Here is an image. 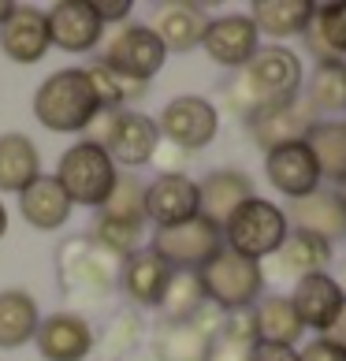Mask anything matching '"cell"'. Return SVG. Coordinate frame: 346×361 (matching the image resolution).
I'll return each mask as SVG.
<instances>
[{
    "instance_id": "cell-1",
    "label": "cell",
    "mask_w": 346,
    "mask_h": 361,
    "mask_svg": "<svg viewBox=\"0 0 346 361\" xmlns=\"http://www.w3.org/2000/svg\"><path fill=\"white\" fill-rule=\"evenodd\" d=\"M302 86H305V68L298 52L287 45H261L257 56L242 71H235V78L220 90V101L231 116L249 119L261 109L298 101Z\"/></svg>"
},
{
    "instance_id": "cell-2",
    "label": "cell",
    "mask_w": 346,
    "mask_h": 361,
    "mask_svg": "<svg viewBox=\"0 0 346 361\" xmlns=\"http://www.w3.org/2000/svg\"><path fill=\"white\" fill-rule=\"evenodd\" d=\"M101 112L86 68L52 71L34 93V119L52 135H78Z\"/></svg>"
},
{
    "instance_id": "cell-3",
    "label": "cell",
    "mask_w": 346,
    "mask_h": 361,
    "mask_svg": "<svg viewBox=\"0 0 346 361\" xmlns=\"http://www.w3.org/2000/svg\"><path fill=\"white\" fill-rule=\"evenodd\" d=\"M119 264L112 253H104L89 235H71L56 250V276L60 290L68 298H86V302H104L119 283Z\"/></svg>"
},
{
    "instance_id": "cell-4",
    "label": "cell",
    "mask_w": 346,
    "mask_h": 361,
    "mask_svg": "<svg viewBox=\"0 0 346 361\" xmlns=\"http://www.w3.org/2000/svg\"><path fill=\"white\" fill-rule=\"evenodd\" d=\"M205 287V298L209 305H216L220 313H238V310H254L264 294V264L261 261H249L242 253H235L223 246L216 257H212L202 272H197Z\"/></svg>"
},
{
    "instance_id": "cell-5",
    "label": "cell",
    "mask_w": 346,
    "mask_h": 361,
    "mask_svg": "<svg viewBox=\"0 0 346 361\" xmlns=\"http://www.w3.org/2000/svg\"><path fill=\"white\" fill-rule=\"evenodd\" d=\"M287 235H290L287 209H279L268 197L246 202L228 224H223V246L242 253L249 261H261V264L287 243Z\"/></svg>"
},
{
    "instance_id": "cell-6",
    "label": "cell",
    "mask_w": 346,
    "mask_h": 361,
    "mask_svg": "<svg viewBox=\"0 0 346 361\" xmlns=\"http://www.w3.org/2000/svg\"><path fill=\"white\" fill-rule=\"evenodd\" d=\"M119 168L112 164V157L93 142H75L71 149H63L60 164H56V179L60 190L68 194L71 205H86V209H101L104 197L112 194Z\"/></svg>"
},
{
    "instance_id": "cell-7",
    "label": "cell",
    "mask_w": 346,
    "mask_h": 361,
    "mask_svg": "<svg viewBox=\"0 0 346 361\" xmlns=\"http://www.w3.org/2000/svg\"><path fill=\"white\" fill-rule=\"evenodd\" d=\"M149 250L171 272H202L223 250V231L216 224H209L205 216H194V220L171 224V227H156Z\"/></svg>"
},
{
    "instance_id": "cell-8",
    "label": "cell",
    "mask_w": 346,
    "mask_h": 361,
    "mask_svg": "<svg viewBox=\"0 0 346 361\" xmlns=\"http://www.w3.org/2000/svg\"><path fill=\"white\" fill-rule=\"evenodd\" d=\"M156 130H161L164 142L179 145L183 153H197V149H205V145L216 142V135H220V109L209 97L183 93V97H171L161 109Z\"/></svg>"
},
{
    "instance_id": "cell-9",
    "label": "cell",
    "mask_w": 346,
    "mask_h": 361,
    "mask_svg": "<svg viewBox=\"0 0 346 361\" xmlns=\"http://www.w3.org/2000/svg\"><path fill=\"white\" fill-rule=\"evenodd\" d=\"M101 63H109L112 71L127 75V78H138V82H149L153 75H161V68L168 63V49L161 45L149 26H116L112 37L101 42Z\"/></svg>"
},
{
    "instance_id": "cell-10",
    "label": "cell",
    "mask_w": 346,
    "mask_h": 361,
    "mask_svg": "<svg viewBox=\"0 0 346 361\" xmlns=\"http://www.w3.org/2000/svg\"><path fill=\"white\" fill-rule=\"evenodd\" d=\"M202 49H205V56L216 63V68L242 71L246 63L257 56L261 34H257V26H254V19H249V16L231 11V16L209 19L205 37H202Z\"/></svg>"
},
{
    "instance_id": "cell-11",
    "label": "cell",
    "mask_w": 346,
    "mask_h": 361,
    "mask_svg": "<svg viewBox=\"0 0 346 361\" xmlns=\"http://www.w3.org/2000/svg\"><path fill=\"white\" fill-rule=\"evenodd\" d=\"M49 45L60 52H93L104 42V23L93 16L89 0H60L45 11Z\"/></svg>"
},
{
    "instance_id": "cell-12",
    "label": "cell",
    "mask_w": 346,
    "mask_h": 361,
    "mask_svg": "<svg viewBox=\"0 0 346 361\" xmlns=\"http://www.w3.org/2000/svg\"><path fill=\"white\" fill-rule=\"evenodd\" d=\"M264 176H268L272 190L298 202V197L321 190V168L309 153L305 142H290V145H279V149H268L264 153Z\"/></svg>"
},
{
    "instance_id": "cell-13",
    "label": "cell",
    "mask_w": 346,
    "mask_h": 361,
    "mask_svg": "<svg viewBox=\"0 0 346 361\" xmlns=\"http://www.w3.org/2000/svg\"><path fill=\"white\" fill-rule=\"evenodd\" d=\"M34 346L45 361H86L97 346V336H93L89 320L82 313H52L37 324Z\"/></svg>"
},
{
    "instance_id": "cell-14",
    "label": "cell",
    "mask_w": 346,
    "mask_h": 361,
    "mask_svg": "<svg viewBox=\"0 0 346 361\" xmlns=\"http://www.w3.org/2000/svg\"><path fill=\"white\" fill-rule=\"evenodd\" d=\"M161 145L156 119L138 109H123L112 123V135L104 142V153L112 157L116 168H142L153 160V149Z\"/></svg>"
},
{
    "instance_id": "cell-15",
    "label": "cell",
    "mask_w": 346,
    "mask_h": 361,
    "mask_svg": "<svg viewBox=\"0 0 346 361\" xmlns=\"http://www.w3.org/2000/svg\"><path fill=\"white\" fill-rule=\"evenodd\" d=\"M202 216V197H197V179L190 176H156L145 183V220L156 227H171L183 220Z\"/></svg>"
},
{
    "instance_id": "cell-16",
    "label": "cell",
    "mask_w": 346,
    "mask_h": 361,
    "mask_svg": "<svg viewBox=\"0 0 346 361\" xmlns=\"http://www.w3.org/2000/svg\"><path fill=\"white\" fill-rule=\"evenodd\" d=\"M49 23H45V11L42 8H30V4H16V11L0 23V52L11 60V63H42L45 52H49Z\"/></svg>"
},
{
    "instance_id": "cell-17",
    "label": "cell",
    "mask_w": 346,
    "mask_h": 361,
    "mask_svg": "<svg viewBox=\"0 0 346 361\" xmlns=\"http://www.w3.org/2000/svg\"><path fill=\"white\" fill-rule=\"evenodd\" d=\"M313 123H316L313 109L298 97V101L276 104V109L254 112L246 119V130H249V138L268 153V149H279V145H290V142H305V135L313 130Z\"/></svg>"
},
{
    "instance_id": "cell-18",
    "label": "cell",
    "mask_w": 346,
    "mask_h": 361,
    "mask_svg": "<svg viewBox=\"0 0 346 361\" xmlns=\"http://www.w3.org/2000/svg\"><path fill=\"white\" fill-rule=\"evenodd\" d=\"M287 220H290V231H305V235H316L324 243H342L346 238V202L339 197V190H313L290 202L287 209Z\"/></svg>"
},
{
    "instance_id": "cell-19",
    "label": "cell",
    "mask_w": 346,
    "mask_h": 361,
    "mask_svg": "<svg viewBox=\"0 0 346 361\" xmlns=\"http://www.w3.org/2000/svg\"><path fill=\"white\" fill-rule=\"evenodd\" d=\"M197 197H202V216L223 231V224H228L246 202L257 197V186L238 168H216L197 183Z\"/></svg>"
},
{
    "instance_id": "cell-20",
    "label": "cell",
    "mask_w": 346,
    "mask_h": 361,
    "mask_svg": "<svg viewBox=\"0 0 346 361\" xmlns=\"http://www.w3.org/2000/svg\"><path fill=\"white\" fill-rule=\"evenodd\" d=\"M290 305H295L298 320L305 324V331H316V336H324L331 328V320L339 317L346 294L342 287L335 283V276L331 272H316V276H305L295 283V294H287Z\"/></svg>"
},
{
    "instance_id": "cell-21",
    "label": "cell",
    "mask_w": 346,
    "mask_h": 361,
    "mask_svg": "<svg viewBox=\"0 0 346 361\" xmlns=\"http://www.w3.org/2000/svg\"><path fill=\"white\" fill-rule=\"evenodd\" d=\"M205 26H209V11L202 4L175 0V4H161L153 11L149 30L161 37V45L168 52H190V49H202Z\"/></svg>"
},
{
    "instance_id": "cell-22",
    "label": "cell",
    "mask_w": 346,
    "mask_h": 361,
    "mask_svg": "<svg viewBox=\"0 0 346 361\" xmlns=\"http://www.w3.org/2000/svg\"><path fill=\"white\" fill-rule=\"evenodd\" d=\"M168 279H171V269L149 246L135 250L123 264H119V287H123V294L135 305H142V310H156V305H161L164 290H168Z\"/></svg>"
},
{
    "instance_id": "cell-23",
    "label": "cell",
    "mask_w": 346,
    "mask_h": 361,
    "mask_svg": "<svg viewBox=\"0 0 346 361\" xmlns=\"http://www.w3.org/2000/svg\"><path fill=\"white\" fill-rule=\"evenodd\" d=\"M272 272L283 276V279H305V276H316V272H328V264L335 261V246L324 243L316 235H305V231H290L287 243L272 253Z\"/></svg>"
},
{
    "instance_id": "cell-24",
    "label": "cell",
    "mask_w": 346,
    "mask_h": 361,
    "mask_svg": "<svg viewBox=\"0 0 346 361\" xmlns=\"http://www.w3.org/2000/svg\"><path fill=\"white\" fill-rule=\"evenodd\" d=\"M71 209L75 205L68 202V194L60 190V183L52 176H37L19 194V212L34 231H60L71 220Z\"/></svg>"
},
{
    "instance_id": "cell-25",
    "label": "cell",
    "mask_w": 346,
    "mask_h": 361,
    "mask_svg": "<svg viewBox=\"0 0 346 361\" xmlns=\"http://www.w3.org/2000/svg\"><path fill=\"white\" fill-rule=\"evenodd\" d=\"M309 0H257L249 8V19H254L261 37H272V45H283L290 37H302L305 26L313 19Z\"/></svg>"
},
{
    "instance_id": "cell-26",
    "label": "cell",
    "mask_w": 346,
    "mask_h": 361,
    "mask_svg": "<svg viewBox=\"0 0 346 361\" xmlns=\"http://www.w3.org/2000/svg\"><path fill=\"white\" fill-rule=\"evenodd\" d=\"M302 101L313 109L316 119L346 112V60H316L313 71L305 75Z\"/></svg>"
},
{
    "instance_id": "cell-27",
    "label": "cell",
    "mask_w": 346,
    "mask_h": 361,
    "mask_svg": "<svg viewBox=\"0 0 346 361\" xmlns=\"http://www.w3.org/2000/svg\"><path fill=\"white\" fill-rule=\"evenodd\" d=\"M37 324H42V310L34 294H26L23 287L0 290V350H19L34 343Z\"/></svg>"
},
{
    "instance_id": "cell-28",
    "label": "cell",
    "mask_w": 346,
    "mask_h": 361,
    "mask_svg": "<svg viewBox=\"0 0 346 361\" xmlns=\"http://www.w3.org/2000/svg\"><path fill=\"white\" fill-rule=\"evenodd\" d=\"M37 176H42V153H37V145L26 135H19V130L0 135V190L23 194Z\"/></svg>"
},
{
    "instance_id": "cell-29",
    "label": "cell",
    "mask_w": 346,
    "mask_h": 361,
    "mask_svg": "<svg viewBox=\"0 0 346 361\" xmlns=\"http://www.w3.org/2000/svg\"><path fill=\"white\" fill-rule=\"evenodd\" d=\"M302 37L316 60H346V0L316 4Z\"/></svg>"
},
{
    "instance_id": "cell-30",
    "label": "cell",
    "mask_w": 346,
    "mask_h": 361,
    "mask_svg": "<svg viewBox=\"0 0 346 361\" xmlns=\"http://www.w3.org/2000/svg\"><path fill=\"white\" fill-rule=\"evenodd\" d=\"M305 145L321 168V179L342 186L346 183V119H316L305 135Z\"/></svg>"
},
{
    "instance_id": "cell-31",
    "label": "cell",
    "mask_w": 346,
    "mask_h": 361,
    "mask_svg": "<svg viewBox=\"0 0 346 361\" xmlns=\"http://www.w3.org/2000/svg\"><path fill=\"white\" fill-rule=\"evenodd\" d=\"M254 320H257V343L298 346V339L305 336V324L298 320L287 294H261V302L254 305Z\"/></svg>"
},
{
    "instance_id": "cell-32",
    "label": "cell",
    "mask_w": 346,
    "mask_h": 361,
    "mask_svg": "<svg viewBox=\"0 0 346 361\" xmlns=\"http://www.w3.org/2000/svg\"><path fill=\"white\" fill-rule=\"evenodd\" d=\"M209 346H212V339L205 331L194 320H183V324L156 328L149 357L153 361H209Z\"/></svg>"
},
{
    "instance_id": "cell-33",
    "label": "cell",
    "mask_w": 346,
    "mask_h": 361,
    "mask_svg": "<svg viewBox=\"0 0 346 361\" xmlns=\"http://www.w3.org/2000/svg\"><path fill=\"white\" fill-rule=\"evenodd\" d=\"M86 75H89V86H93V97H97L101 109H130L135 101L145 97V90H149V82H138V78H127V75H119L112 71L109 63H101V60H93L86 63Z\"/></svg>"
},
{
    "instance_id": "cell-34",
    "label": "cell",
    "mask_w": 346,
    "mask_h": 361,
    "mask_svg": "<svg viewBox=\"0 0 346 361\" xmlns=\"http://www.w3.org/2000/svg\"><path fill=\"white\" fill-rule=\"evenodd\" d=\"M205 305L209 298H205V287L197 279V272H171L168 290L156 310L164 313V324H183V320H194Z\"/></svg>"
},
{
    "instance_id": "cell-35",
    "label": "cell",
    "mask_w": 346,
    "mask_h": 361,
    "mask_svg": "<svg viewBox=\"0 0 346 361\" xmlns=\"http://www.w3.org/2000/svg\"><path fill=\"white\" fill-rule=\"evenodd\" d=\"M97 216L116 220V224L145 227V183L135 176V171H119L112 194L104 197V205L97 209Z\"/></svg>"
},
{
    "instance_id": "cell-36",
    "label": "cell",
    "mask_w": 346,
    "mask_h": 361,
    "mask_svg": "<svg viewBox=\"0 0 346 361\" xmlns=\"http://www.w3.org/2000/svg\"><path fill=\"white\" fill-rule=\"evenodd\" d=\"M142 336H145L142 317L138 313H119L112 324L104 328V336L93 346V354H101V361H127L142 346Z\"/></svg>"
},
{
    "instance_id": "cell-37",
    "label": "cell",
    "mask_w": 346,
    "mask_h": 361,
    "mask_svg": "<svg viewBox=\"0 0 346 361\" xmlns=\"http://www.w3.org/2000/svg\"><path fill=\"white\" fill-rule=\"evenodd\" d=\"M89 238H93V243H97L104 253H112L116 261H127L135 250H142V227H135V224H116V220H104V216L93 220Z\"/></svg>"
},
{
    "instance_id": "cell-38",
    "label": "cell",
    "mask_w": 346,
    "mask_h": 361,
    "mask_svg": "<svg viewBox=\"0 0 346 361\" xmlns=\"http://www.w3.org/2000/svg\"><path fill=\"white\" fill-rule=\"evenodd\" d=\"M186 160H190V153H183L179 145H171V142L161 138V145L153 149L149 164H156V176H186Z\"/></svg>"
},
{
    "instance_id": "cell-39",
    "label": "cell",
    "mask_w": 346,
    "mask_h": 361,
    "mask_svg": "<svg viewBox=\"0 0 346 361\" xmlns=\"http://www.w3.org/2000/svg\"><path fill=\"white\" fill-rule=\"evenodd\" d=\"M89 8H93V16L104 23V30H109V26H127L130 11H135L130 0H89Z\"/></svg>"
},
{
    "instance_id": "cell-40",
    "label": "cell",
    "mask_w": 346,
    "mask_h": 361,
    "mask_svg": "<svg viewBox=\"0 0 346 361\" xmlns=\"http://www.w3.org/2000/svg\"><path fill=\"white\" fill-rule=\"evenodd\" d=\"M249 354H254V346L238 343L231 336H216L209 346V361H249Z\"/></svg>"
},
{
    "instance_id": "cell-41",
    "label": "cell",
    "mask_w": 346,
    "mask_h": 361,
    "mask_svg": "<svg viewBox=\"0 0 346 361\" xmlns=\"http://www.w3.org/2000/svg\"><path fill=\"white\" fill-rule=\"evenodd\" d=\"M298 361H346V350L339 343H331L328 336H316L313 343H305L298 350Z\"/></svg>"
},
{
    "instance_id": "cell-42",
    "label": "cell",
    "mask_w": 346,
    "mask_h": 361,
    "mask_svg": "<svg viewBox=\"0 0 346 361\" xmlns=\"http://www.w3.org/2000/svg\"><path fill=\"white\" fill-rule=\"evenodd\" d=\"M249 361H298V346H283V343H257Z\"/></svg>"
},
{
    "instance_id": "cell-43",
    "label": "cell",
    "mask_w": 346,
    "mask_h": 361,
    "mask_svg": "<svg viewBox=\"0 0 346 361\" xmlns=\"http://www.w3.org/2000/svg\"><path fill=\"white\" fill-rule=\"evenodd\" d=\"M324 336H328L331 343H339L342 350H346V302H342V310H339V317L331 320V328L324 331Z\"/></svg>"
},
{
    "instance_id": "cell-44",
    "label": "cell",
    "mask_w": 346,
    "mask_h": 361,
    "mask_svg": "<svg viewBox=\"0 0 346 361\" xmlns=\"http://www.w3.org/2000/svg\"><path fill=\"white\" fill-rule=\"evenodd\" d=\"M11 11H16V0H0V23H4Z\"/></svg>"
},
{
    "instance_id": "cell-45",
    "label": "cell",
    "mask_w": 346,
    "mask_h": 361,
    "mask_svg": "<svg viewBox=\"0 0 346 361\" xmlns=\"http://www.w3.org/2000/svg\"><path fill=\"white\" fill-rule=\"evenodd\" d=\"M335 283L342 287V294H346V257H342V264H339V276H335Z\"/></svg>"
},
{
    "instance_id": "cell-46",
    "label": "cell",
    "mask_w": 346,
    "mask_h": 361,
    "mask_svg": "<svg viewBox=\"0 0 346 361\" xmlns=\"http://www.w3.org/2000/svg\"><path fill=\"white\" fill-rule=\"evenodd\" d=\"M4 231H8V209H4V202H0V238H4Z\"/></svg>"
},
{
    "instance_id": "cell-47",
    "label": "cell",
    "mask_w": 346,
    "mask_h": 361,
    "mask_svg": "<svg viewBox=\"0 0 346 361\" xmlns=\"http://www.w3.org/2000/svg\"><path fill=\"white\" fill-rule=\"evenodd\" d=\"M339 197H342V202H346V183H342V186H339Z\"/></svg>"
}]
</instances>
